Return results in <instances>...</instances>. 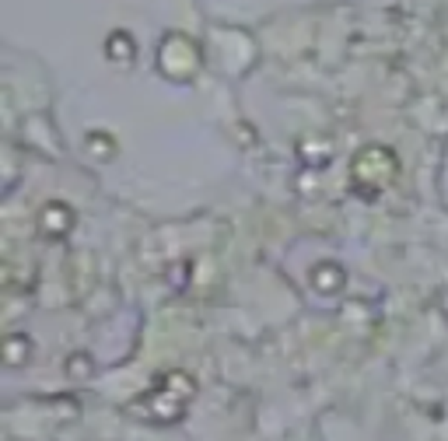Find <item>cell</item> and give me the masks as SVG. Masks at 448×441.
I'll return each instance as SVG.
<instances>
[{"instance_id": "cell-1", "label": "cell", "mask_w": 448, "mask_h": 441, "mask_svg": "<svg viewBox=\"0 0 448 441\" xmlns=\"http://www.w3.org/2000/svg\"><path fill=\"white\" fill-rule=\"evenodd\" d=\"M312 284L329 294V291H336V288L344 284V273H340V266H329V263H326V266H319V270L312 273Z\"/></svg>"}, {"instance_id": "cell-2", "label": "cell", "mask_w": 448, "mask_h": 441, "mask_svg": "<svg viewBox=\"0 0 448 441\" xmlns=\"http://www.w3.org/2000/svg\"><path fill=\"white\" fill-rule=\"evenodd\" d=\"M116 46H120V49H116V57H120V60H123V64H127V60H130V57H133V53H130V39H127V35H123V32H120V35H116Z\"/></svg>"}]
</instances>
